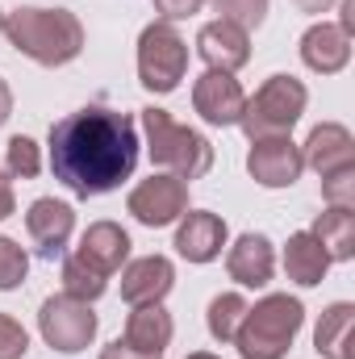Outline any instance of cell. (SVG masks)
Here are the masks:
<instances>
[{
    "label": "cell",
    "instance_id": "1",
    "mask_svg": "<svg viewBox=\"0 0 355 359\" xmlns=\"http://www.w3.org/2000/svg\"><path fill=\"white\" fill-rule=\"evenodd\" d=\"M138 163V130L130 113L88 104L51 126V172L76 196L113 192Z\"/></svg>",
    "mask_w": 355,
    "mask_h": 359
},
{
    "label": "cell",
    "instance_id": "2",
    "mask_svg": "<svg viewBox=\"0 0 355 359\" xmlns=\"http://www.w3.org/2000/svg\"><path fill=\"white\" fill-rule=\"evenodd\" d=\"M4 34L42 67H63L84 50V25L67 8H17L4 17Z\"/></svg>",
    "mask_w": 355,
    "mask_h": 359
},
{
    "label": "cell",
    "instance_id": "3",
    "mask_svg": "<svg viewBox=\"0 0 355 359\" xmlns=\"http://www.w3.org/2000/svg\"><path fill=\"white\" fill-rule=\"evenodd\" d=\"M142 130H147V151H151V163L155 168H168L172 176L201 180L213 168V147L205 134L180 126L168 109H142Z\"/></svg>",
    "mask_w": 355,
    "mask_h": 359
},
{
    "label": "cell",
    "instance_id": "4",
    "mask_svg": "<svg viewBox=\"0 0 355 359\" xmlns=\"http://www.w3.org/2000/svg\"><path fill=\"white\" fill-rule=\"evenodd\" d=\"M305 322V309L297 297L288 292H276V297H264L255 309L243 313V326L234 334L239 343V355L243 359H284L297 330Z\"/></svg>",
    "mask_w": 355,
    "mask_h": 359
},
{
    "label": "cell",
    "instance_id": "5",
    "mask_svg": "<svg viewBox=\"0 0 355 359\" xmlns=\"http://www.w3.org/2000/svg\"><path fill=\"white\" fill-rule=\"evenodd\" d=\"M305 113V84L293 80V76H272L264 88L255 92L247 104H243V117L239 126L247 130V138H276V134H288Z\"/></svg>",
    "mask_w": 355,
    "mask_h": 359
},
{
    "label": "cell",
    "instance_id": "6",
    "mask_svg": "<svg viewBox=\"0 0 355 359\" xmlns=\"http://www.w3.org/2000/svg\"><path fill=\"white\" fill-rule=\"evenodd\" d=\"M188 67V46L172 29V21H155L138 38V80L151 92H172L184 80Z\"/></svg>",
    "mask_w": 355,
    "mask_h": 359
},
{
    "label": "cell",
    "instance_id": "7",
    "mask_svg": "<svg viewBox=\"0 0 355 359\" xmlns=\"http://www.w3.org/2000/svg\"><path fill=\"white\" fill-rule=\"evenodd\" d=\"M38 330H42L46 347H55L63 355H76V351H84L92 339H96V313H92L88 301H76V297L59 292V297H46L42 301Z\"/></svg>",
    "mask_w": 355,
    "mask_h": 359
},
{
    "label": "cell",
    "instance_id": "8",
    "mask_svg": "<svg viewBox=\"0 0 355 359\" xmlns=\"http://www.w3.org/2000/svg\"><path fill=\"white\" fill-rule=\"evenodd\" d=\"M126 209L142 226H172L176 217H184V209H188V184L180 176H151L130 192Z\"/></svg>",
    "mask_w": 355,
    "mask_h": 359
},
{
    "label": "cell",
    "instance_id": "9",
    "mask_svg": "<svg viewBox=\"0 0 355 359\" xmlns=\"http://www.w3.org/2000/svg\"><path fill=\"white\" fill-rule=\"evenodd\" d=\"M247 172L260 180L264 188H288V184H297V176L305 172L301 147H297L288 134L255 138V147H251V155H247Z\"/></svg>",
    "mask_w": 355,
    "mask_h": 359
},
{
    "label": "cell",
    "instance_id": "10",
    "mask_svg": "<svg viewBox=\"0 0 355 359\" xmlns=\"http://www.w3.org/2000/svg\"><path fill=\"white\" fill-rule=\"evenodd\" d=\"M196 50H201V59L209 63V72H230V76H234V72L251 59V34H247L243 25L217 17V21L201 25Z\"/></svg>",
    "mask_w": 355,
    "mask_h": 359
},
{
    "label": "cell",
    "instance_id": "11",
    "mask_svg": "<svg viewBox=\"0 0 355 359\" xmlns=\"http://www.w3.org/2000/svg\"><path fill=\"white\" fill-rule=\"evenodd\" d=\"M247 96L239 88V80L230 72H205L192 88V109L209 121V126H239Z\"/></svg>",
    "mask_w": 355,
    "mask_h": 359
},
{
    "label": "cell",
    "instance_id": "12",
    "mask_svg": "<svg viewBox=\"0 0 355 359\" xmlns=\"http://www.w3.org/2000/svg\"><path fill=\"white\" fill-rule=\"evenodd\" d=\"M25 230H29V238L38 243V251H42L46 259H55V255H63V247H67V238H72V230H76V213H72V205H63V201H55V196H42V201L29 205Z\"/></svg>",
    "mask_w": 355,
    "mask_h": 359
},
{
    "label": "cell",
    "instance_id": "13",
    "mask_svg": "<svg viewBox=\"0 0 355 359\" xmlns=\"http://www.w3.org/2000/svg\"><path fill=\"white\" fill-rule=\"evenodd\" d=\"M176 271L163 255H142L121 271V301L126 305H159L172 292Z\"/></svg>",
    "mask_w": 355,
    "mask_h": 359
},
{
    "label": "cell",
    "instance_id": "14",
    "mask_svg": "<svg viewBox=\"0 0 355 359\" xmlns=\"http://www.w3.org/2000/svg\"><path fill=\"white\" fill-rule=\"evenodd\" d=\"M222 247H226V222L217 213H205V209L184 213L176 230V251L188 264H209L222 255Z\"/></svg>",
    "mask_w": 355,
    "mask_h": 359
},
{
    "label": "cell",
    "instance_id": "15",
    "mask_svg": "<svg viewBox=\"0 0 355 359\" xmlns=\"http://www.w3.org/2000/svg\"><path fill=\"white\" fill-rule=\"evenodd\" d=\"M301 159H305L318 176H330V172H339V168H355V138L347 134V126L326 121V126H318V130L309 134Z\"/></svg>",
    "mask_w": 355,
    "mask_h": 359
},
{
    "label": "cell",
    "instance_id": "16",
    "mask_svg": "<svg viewBox=\"0 0 355 359\" xmlns=\"http://www.w3.org/2000/svg\"><path fill=\"white\" fill-rule=\"evenodd\" d=\"M88 268H96L100 276H113V271L126 264L130 255V234L117 226V222H92L80 238V251H76Z\"/></svg>",
    "mask_w": 355,
    "mask_h": 359
},
{
    "label": "cell",
    "instance_id": "17",
    "mask_svg": "<svg viewBox=\"0 0 355 359\" xmlns=\"http://www.w3.org/2000/svg\"><path fill=\"white\" fill-rule=\"evenodd\" d=\"M301 59L309 72H322V76H335L347 67L351 59V38L339 29V25H309L305 38H301Z\"/></svg>",
    "mask_w": 355,
    "mask_h": 359
},
{
    "label": "cell",
    "instance_id": "18",
    "mask_svg": "<svg viewBox=\"0 0 355 359\" xmlns=\"http://www.w3.org/2000/svg\"><path fill=\"white\" fill-rule=\"evenodd\" d=\"M172 313L163 305H134L130 322H126V347L138 351V355H163L168 343H172Z\"/></svg>",
    "mask_w": 355,
    "mask_h": 359
},
{
    "label": "cell",
    "instance_id": "19",
    "mask_svg": "<svg viewBox=\"0 0 355 359\" xmlns=\"http://www.w3.org/2000/svg\"><path fill=\"white\" fill-rule=\"evenodd\" d=\"M272 268H276V255H272V243H267L264 234H243L230 247V255H226L230 280H239L247 288H264L267 280H272Z\"/></svg>",
    "mask_w": 355,
    "mask_h": 359
},
{
    "label": "cell",
    "instance_id": "20",
    "mask_svg": "<svg viewBox=\"0 0 355 359\" xmlns=\"http://www.w3.org/2000/svg\"><path fill=\"white\" fill-rule=\"evenodd\" d=\"M326 268H330V259H326L322 243H318L309 230H301V234L288 238V247H284V271H288V280L314 288V284H322Z\"/></svg>",
    "mask_w": 355,
    "mask_h": 359
},
{
    "label": "cell",
    "instance_id": "21",
    "mask_svg": "<svg viewBox=\"0 0 355 359\" xmlns=\"http://www.w3.org/2000/svg\"><path fill=\"white\" fill-rule=\"evenodd\" d=\"M351 330H355V305H347V301L330 305V309L322 313L318 330H314V347H318V355L351 359L347 355V347H351Z\"/></svg>",
    "mask_w": 355,
    "mask_h": 359
},
{
    "label": "cell",
    "instance_id": "22",
    "mask_svg": "<svg viewBox=\"0 0 355 359\" xmlns=\"http://www.w3.org/2000/svg\"><path fill=\"white\" fill-rule=\"evenodd\" d=\"M309 234L322 243L326 259H351L355 255V213L351 209H326V213H318V222H314Z\"/></svg>",
    "mask_w": 355,
    "mask_h": 359
},
{
    "label": "cell",
    "instance_id": "23",
    "mask_svg": "<svg viewBox=\"0 0 355 359\" xmlns=\"http://www.w3.org/2000/svg\"><path fill=\"white\" fill-rule=\"evenodd\" d=\"M247 309H251V305H247L239 292H222V297H213V301H209V334H213L217 343H234V334H239Z\"/></svg>",
    "mask_w": 355,
    "mask_h": 359
},
{
    "label": "cell",
    "instance_id": "24",
    "mask_svg": "<svg viewBox=\"0 0 355 359\" xmlns=\"http://www.w3.org/2000/svg\"><path fill=\"white\" fill-rule=\"evenodd\" d=\"M105 288H109V276H100L96 268H88L80 255H72V259L63 264V292H67V297L88 301V305H92Z\"/></svg>",
    "mask_w": 355,
    "mask_h": 359
},
{
    "label": "cell",
    "instance_id": "25",
    "mask_svg": "<svg viewBox=\"0 0 355 359\" xmlns=\"http://www.w3.org/2000/svg\"><path fill=\"white\" fill-rule=\"evenodd\" d=\"M213 8L222 13V21H234L243 29L264 25V17H267V0H213Z\"/></svg>",
    "mask_w": 355,
    "mask_h": 359
},
{
    "label": "cell",
    "instance_id": "26",
    "mask_svg": "<svg viewBox=\"0 0 355 359\" xmlns=\"http://www.w3.org/2000/svg\"><path fill=\"white\" fill-rule=\"evenodd\" d=\"M322 196L330 209H355V168H339L322 176Z\"/></svg>",
    "mask_w": 355,
    "mask_h": 359
},
{
    "label": "cell",
    "instance_id": "27",
    "mask_svg": "<svg viewBox=\"0 0 355 359\" xmlns=\"http://www.w3.org/2000/svg\"><path fill=\"white\" fill-rule=\"evenodd\" d=\"M8 172L21 180H34L42 172V159H38V147L29 142V138H8Z\"/></svg>",
    "mask_w": 355,
    "mask_h": 359
},
{
    "label": "cell",
    "instance_id": "28",
    "mask_svg": "<svg viewBox=\"0 0 355 359\" xmlns=\"http://www.w3.org/2000/svg\"><path fill=\"white\" fill-rule=\"evenodd\" d=\"M29 271V259L25 251L13 243V238H0V288H17Z\"/></svg>",
    "mask_w": 355,
    "mask_h": 359
},
{
    "label": "cell",
    "instance_id": "29",
    "mask_svg": "<svg viewBox=\"0 0 355 359\" xmlns=\"http://www.w3.org/2000/svg\"><path fill=\"white\" fill-rule=\"evenodd\" d=\"M25 351H29V339H25L21 322L0 313V359H21Z\"/></svg>",
    "mask_w": 355,
    "mask_h": 359
},
{
    "label": "cell",
    "instance_id": "30",
    "mask_svg": "<svg viewBox=\"0 0 355 359\" xmlns=\"http://www.w3.org/2000/svg\"><path fill=\"white\" fill-rule=\"evenodd\" d=\"M201 4H205V0H155V8H159L168 21H180V17L201 13Z\"/></svg>",
    "mask_w": 355,
    "mask_h": 359
},
{
    "label": "cell",
    "instance_id": "31",
    "mask_svg": "<svg viewBox=\"0 0 355 359\" xmlns=\"http://www.w3.org/2000/svg\"><path fill=\"white\" fill-rule=\"evenodd\" d=\"M100 359H163V355H138V351H130L126 343H109V347L100 351Z\"/></svg>",
    "mask_w": 355,
    "mask_h": 359
},
{
    "label": "cell",
    "instance_id": "32",
    "mask_svg": "<svg viewBox=\"0 0 355 359\" xmlns=\"http://www.w3.org/2000/svg\"><path fill=\"white\" fill-rule=\"evenodd\" d=\"M13 213V184H8V176L0 172V222Z\"/></svg>",
    "mask_w": 355,
    "mask_h": 359
},
{
    "label": "cell",
    "instance_id": "33",
    "mask_svg": "<svg viewBox=\"0 0 355 359\" xmlns=\"http://www.w3.org/2000/svg\"><path fill=\"white\" fill-rule=\"evenodd\" d=\"M347 38L355 34V0H343V25H339Z\"/></svg>",
    "mask_w": 355,
    "mask_h": 359
},
{
    "label": "cell",
    "instance_id": "34",
    "mask_svg": "<svg viewBox=\"0 0 355 359\" xmlns=\"http://www.w3.org/2000/svg\"><path fill=\"white\" fill-rule=\"evenodd\" d=\"M8 113H13V92H8V84L0 80V126L8 121Z\"/></svg>",
    "mask_w": 355,
    "mask_h": 359
},
{
    "label": "cell",
    "instance_id": "35",
    "mask_svg": "<svg viewBox=\"0 0 355 359\" xmlns=\"http://www.w3.org/2000/svg\"><path fill=\"white\" fill-rule=\"evenodd\" d=\"M297 4H301V8H305V13H322V8H326V4H330V0H297Z\"/></svg>",
    "mask_w": 355,
    "mask_h": 359
},
{
    "label": "cell",
    "instance_id": "36",
    "mask_svg": "<svg viewBox=\"0 0 355 359\" xmlns=\"http://www.w3.org/2000/svg\"><path fill=\"white\" fill-rule=\"evenodd\" d=\"M188 359H217V355H209V351H196V355H188Z\"/></svg>",
    "mask_w": 355,
    "mask_h": 359
},
{
    "label": "cell",
    "instance_id": "37",
    "mask_svg": "<svg viewBox=\"0 0 355 359\" xmlns=\"http://www.w3.org/2000/svg\"><path fill=\"white\" fill-rule=\"evenodd\" d=\"M0 29H4V13H0Z\"/></svg>",
    "mask_w": 355,
    "mask_h": 359
}]
</instances>
